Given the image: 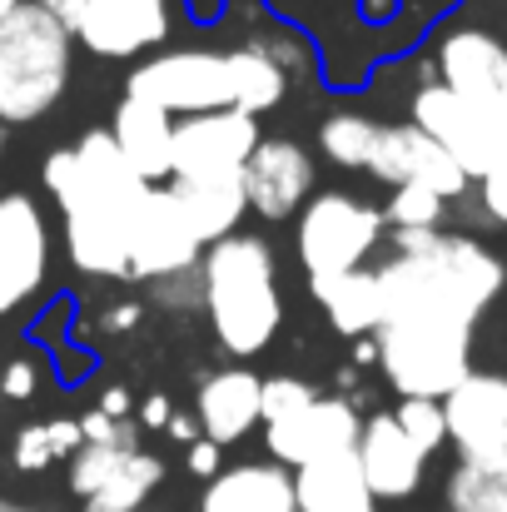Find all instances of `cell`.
Returning a JSON list of instances; mask_svg holds the SVG:
<instances>
[{
    "label": "cell",
    "instance_id": "cell-25",
    "mask_svg": "<svg viewBox=\"0 0 507 512\" xmlns=\"http://www.w3.org/2000/svg\"><path fill=\"white\" fill-rule=\"evenodd\" d=\"M140 453V443H135V428H125L120 438H110V443H80V453L70 458V493L85 503V498H95L130 458Z\"/></svg>",
    "mask_w": 507,
    "mask_h": 512
},
{
    "label": "cell",
    "instance_id": "cell-10",
    "mask_svg": "<svg viewBox=\"0 0 507 512\" xmlns=\"http://www.w3.org/2000/svg\"><path fill=\"white\" fill-rule=\"evenodd\" d=\"M358 433H363L358 403L343 398V393H319L299 413H289L279 423H264V448H269L274 463H284L294 473L304 463H319V458H334V453H353Z\"/></svg>",
    "mask_w": 507,
    "mask_h": 512
},
{
    "label": "cell",
    "instance_id": "cell-4",
    "mask_svg": "<svg viewBox=\"0 0 507 512\" xmlns=\"http://www.w3.org/2000/svg\"><path fill=\"white\" fill-rule=\"evenodd\" d=\"M75 65V35L60 15L25 0L0 20V120L35 125L45 120L65 90Z\"/></svg>",
    "mask_w": 507,
    "mask_h": 512
},
{
    "label": "cell",
    "instance_id": "cell-35",
    "mask_svg": "<svg viewBox=\"0 0 507 512\" xmlns=\"http://www.w3.org/2000/svg\"><path fill=\"white\" fill-rule=\"evenodd\" d=\"M184 468H189L194 478H204V483H209V478L219 473V443H209V438L199 433V438L184 448Z\"/></svg>",
    "mask_w": 507,
    "mask_h": 512
},
{
    "label": "cell",
    "instance_id": "cell-29",
    "mask_svg": "<svg viewBox=\"0 0 507 512\" xmlns=\"http://www.w3.org/2000/svg\"><path fill=\"white\" fill-rule=\"evenodd\" d=\"M314 398H319V388H314V383H304V378H294V373L264 378L259 428H264V423H279V418H289V413H299V408H304V403H314Z\"/></svg>",
    "mask_w": 507,
    "mask_h": 512
},
{
    "label": "cell",
    "instance_id": "cell-28",
    "mask_svg": "<svg viewBox=\"0 0 507 512\" xmlns=\"http://www.w3.org/2000/svg\"><path fill=\"white\" fill-rule=\"evenodd\" d=\"M393 418H398V428L413 438V448L423 458H433L438 448H448V418H443V403L438 398H398Z\"/></svg>",
    "mask_w": 507,
    "mask_h": 512
},
{
    "label": "cell",
    "instance_id": "cell-40",
    "mask_svg": "<svg viewBox=\"0 0 507 512\" xmlns=\"http://www.w3.org/2000/svg\"><path fill=\"white\" fill-rule=\"evenodd\" d=\"M219 5H224V0H194L189 10H194L199 20H214V15H219Z\"/></svg>",
    "mask_w": 507,
    "mask_h": 512
},
{
    "label": "cell",
    "instance_id": "cell-39",
    "mask_svg": "<svg viewBox=\"0 0 507 512\" xmlns=\"http://www.w3.org/2000/svg\"><path fill=\"white\" fill-rule=\"evenodd\" d=\"M165 433H169V438H179V443L189 448V443L199 438V418H184V413H174V418H169V428H165Z\"/></svg>",
    "mask_w": 507,
    "mask_h": 512
},
{
    "label": "cell",
    "instance_id": "cell-19",
    "mask_svg": "<svg viewBox=\"0 0 507 512\" xmlns=\"http://www.w3.org/2000/svg\"><path fill=\"white\" fill-rule=\"evenodd\" d=\"M110 135L120 145V155L135 165L140 179L150 184H169V155H174V115H165L150 100L125 95L110 115Z\"/></svg>",
    "mask_w": 507,
    "mask_h": 512
},
{
    "label": "cell",
    "instance_id": "cell-31",
    "mask_svg": "<svg viewBox=\"0 0 507 512\" xmlns=\"http://www.w3.org/2000/svg\"><path fill=\"white\" fill-rule=\"evenodd\" d=\"M155 304H160V309H174V314L199 309V304H204V279H199V264H194V269H184V274L155 279Z\"/></svg>",
    "mask_w": 507,
    "mask_h": 512
},
{
    "label": "cell",
    "instance_id": "cell-27",
    "mask_svg": "<svg viewBox=\"0 0 507 512\" xmlns=\"http://www.w3.org/2000/svg\"><path fill=\"white\" fill-rule=\"evenodd\" d=\"M443 219H448V199H438L433 189H418V184H398V189H388L383 224H388L393 234L443 229Z\"/></svg>",
    "mask_w": 507,
    "mask_h": 512
},
{
    "label": "cell",
    "instance_id": "cell-5",
    "mask_svg": "<svg viewBox=\"0 0 507 512\" xmlns=\"http://www.w3.org/2000/svg\"><path fill=\"white\" fill-rule=\"evenodd\" d=\"M294 219H299L294 224V254H299L309 289L363 269L388 234L383 209H373V204H363L358 194H343V189H319Z\"/></svg>",
    "mask_w": 507,
    "mask_h": 512
},
{
    "label": "cell",
    "instance_id": "cell-38",
    "mask_svg": "<svg viewBox=\"0 0 507 512\" xmlns=\"http://www.w3.org/2000/svg\"><path fill=\"white\" fill-rule=\"evenodd\" d=\"M135 324H140V304H115L105 314V329H115V334H130Z\"/></svg>",
    "mask_w": 507,
    "mask_h": 512
},
{
    "label": "cell",
    "instance_id": "cell-1",
    "mask_svg": "<svg viewBox=\"0 0 507 512\" xmlns=\"http://www.w3.org/2000/svg\"><path fill=\"white\" fill-rule=\"evenodd\" d=\"M289 85L294 80L264 50L239 40L229 50H204V45L155 50L130 70L125 95L160 105L174 120L209 115V110H244L259 120L264 110H274L289 95Z\"/></svg>",
    "mask_w": 507,
    "mask_h": 512
},
{
    "label": "cell",
    "instance_id": "cell-18",
    "mask_svg": "<svg viewBox=\"0 0 507 512\" xmlns=\"http://www.w3.org/2000/svg\"><path fill=\"white\" fill-rule=\"evenodd\" d=\"M169 194L189 224V234L209 249L229 234H239L244 214H249V194H244V174L229 179H169Z\"/></svg>",
    "mask_w": 507,
    "mask_h": 512
},
{
    "label": "cell",
    "instance_id": "cell-17",
    "mask_svg": "<svg viewBox=\"0 0 507 512\" xmlns=\"http://www.w3.org/2000/svg\"><path fill=\"white\" fill-rule=\"evenodd\" d=\"M199 512H299L294 473L274 458L219 468L199 493Z\"/></svg>",
    "mask_w": 507,
    "mask_h": 512
},
{
    "label": "cell",
    "instance_id": "cell-43",
    "mask_svg": "<svg viewBox=\"0 0 507 512\" xmlns=\"http://www.w3.org/2000/svg\"><path fill=\"white\" fill-rule=\"evenodd\" d=\"M0 150H5V120H0Z\"/></svg>",
    "mask_w": 507,
    "mask_h": 512
},
{
    "label": "cell",
    "instance_id": "cell-8",
    "mask_svg": "<svg viewBox=\"0 0 507 512\" xmlns=\"http://www.w3.org/2000/svg\"><path fill=\"white\" fill-rule=\"evenodd\" d=\"M264 130L244 110H209L174 120V155H169V179H229L244 174L249 155L259 150Z\"/></svg>",
    "mask_w": 507,
    "mask_h": 512
},
{
    "label": "cell",
    "instance_id": "cell-36",
    "mask_svg": "<svg viewBox=\"0 0 507 512\" xmlns=\"http://www.w3.org/2000/svg\"><path fill=\"white\" fill-rule=\"evenodd\" d=\"M169 418H174V403H169V393H150V398L140 403V428H155V433H165Z\"/></svg>",
    "mask_w": 507,
    "mask_h": 512
},
{
    "label": "cell",
    "instance_id": "cell-30",
    "mask_svg": "<svg viewBox=\"0 0 507 512\" xmlns=\"http://www.w3.org/2000/svg\"><path fill=\"white\" fill-rule=\"evenodd\" d=\"M473 194H478V214H483V224L507 229V150L473 179Z\"/></svg>",
    "mask_w": 507,
    "mask_h": 512
},
{
    "label": "cell",
    "instance_id": "cell-20",
    "mask_svg": "<svg viewBox=\"0 0 507 512\" xmlns=\"http://www.w3.org/2000/svg\"><path fill=\"white\" fill-rule=\"evenodd\" d=\"M443 418H448V443L468 448L483 443L507 428V373L473 368L448 398H443Z\"/></svg>",
    "mask_w": 507,
    "mask_h": 512
},
{
    "label": "cell",
    "instance_id": "cell-44",
    "mask_svg": "<svg viewBox=\"0 0 507 512\" xmlns=\"http://www.w3.org/2000/svg\"><path fill=\"white\" fill-rule=\"evenodd\" d=\"M145 512H150V508H145Z\"/></svg>",
    "mask_w": 507,
    "mask_h": 512
},
{
    "label": "cell",
    "instance_id": "cell-12",
    "mask_svg": "<svg viewBox=\"0 0 507 512\" xmlns=\"http://www.w3.org/2000/svg\"><path fill=\"white\" fill-rule=\"evenodd\" d=\"M368 174L388 189L398 184H418V189H433L438 199H468L473 194V179L463 174V165L433 140L423 135L418 125H383L378 135V150L368 160Z\"/></svg>",
    "mask_w": 507,
    "mask_h": 512
},
{
    "label": "cell",
    "instance_id": "cell-34",
    "mask_svg": "<svg viewBox=\"0 0 507 512\" xmlns=\"http://www.w3.org/2000/svg\"><path fill=\"white\" fill-rule=\"evenodd\" d=\"M458 458L463 463H478V468H493V473H507V428L493 433V438H483V443L458 448Z\"/></svg>",
    "mask_w": 507,
    "mask_h": 512
},
{
    "label": "cell",
    "instance_id": "cell-37",
    "mask_svg": "<svg viewBox=\"0 0 507 512\" xmlns=\"http://www.w3.org/2000/svg\"><path fill=\"white\" fill-rule=\"evenodd\" d=\"M130 408H135V398H130L125 388H105V393H100V413H110V418H120V423H125V418H130Z\"/></svg>",
    "mask_w": 507,
    "mask_h": 512
},
{
    "label": "cell",
    "instance_id": "cell-41",
    "mask_svg": "<svg viewBox=\"0 0 507 512\" xmlns=\"http://www.w3.org/2000/svg\"><path fill=\"white\" fill-rule=\"evenodd\" d=\"M20 5H25V0H0V20H5L10 10H20Z\"/></svg>",
    "mask_w": 507,
    "mask_h": 512
},
{
    "label": "cell",
    "instance_id": "cell-16",
    "mask_svg": "<svg viewBox=\"0 0 507 512\" xmlns=\"http://www.w3.org/2000/svg\"><path fill=\"white\" fill-rule=\"evenodd\" d=\"M259 398H264V378L244 363L234 368H219L199 383L194 393V418H199V433L219 448L249 438L259 428Z\"/></svg>",
    "mask_w": 507,
    "mask_h": 512
},
{
    "label": "cell",
    "instance_id": "cell-2",
    "mask_svg": "<svg viewBox=\"0 0 507 512\" xmlns=\"http://www.w3.org/2000/svg\"><path fill=\"white\" fill-rule=\"evenodd\" d=\"M204 279V319L214 343L229 358H254L279 339L284 324V294H279V259L274 244L259 234H229L204 249L199 259Z\"/></svg>",
    "mask_w": 507,
    "mask_h": 512
},
{
    "label": "cell",
    "instance_id": "cell-33",
    "mask_svg": "<svg viewBox=\"0 0 507 512\" xmlns=\"http://www.w3.org/2000/svg\"><path fill=\"white\" fill-rule=\"evenodd\" d=\"M35 388H40V368H35L30 358H10V363L0 368V393H5L10 403L35 398Z\"/></svg>",
    "mask_w": 507,
    "mask_h": 512
},
{
    "label": "cell",
    "instance_id": "cell-13",
    "mask_svg": "<svg viewBox=\"0 0 507 512\" xmlns=\"http://www.w3.org/2000/svg\"><path fill=\"white\" fill-rule=\"evenodd\" d=\"M204 259V244L189 234L169 184H150L145 204L135 209V224H130V279H169V274H184Z\"/></svg>",
    "mask_w": 507,
    "mask_h": 512
},
{
    "label": "cell",
    "instance_id": "cell-42",
    "mask_svg": "<svg viewBox=\"0 0 507 512\" xmlns=\"http://www.w3.org/2000/svg\"><path fill=\"white\" fill-rule=\"evenodd\" d=\"M0 512H35V508H20V503H0Z\"/></svg>",
    "mask_w": 507,
    "mask_h": 512
},
{
    "label": "cell",
    "instance_id": "cell-21",
    "mask_svg": "<svg viewBox=\"0 0 507 512\" xmlns=\"http://www.w3.org/2000/svg\"><path fill=\"white\" fill-rule=\"evenodd\" d=\"M299 512H378V498L358 468V453H334L294 468Z\"/></svg>",
    "mask_w": 507,
    "mask_h": 512
},
{
    "label": "cell",
    "instance_id": "cell-14",
    "mask_svg": "<svg viewBox=\"0 0 507 512\" xmlns=\"http://www.w3.org/2000/svg\"><path fill=\"white\" fill-rule=\"evenodd\" d=\"M314 184H319V165L314 155L299 145V140H259V150L249 155L244 165V194H249V214L269 219V224H284L294 219L309 199H314Z\"/></svg>",
    "mask_w": 507,
    "mask_h": 512
},
{
    "label": "cell",
    "instance_id": "cell-24",
    "mask_svg": "<svg viewBox=\"0 0 507 512\" xmlns=\"http://www.w3.org/2000/svg\"><path fill=\"white\" fill-rule=\"evenodd\" d=\"M165 483V463L155 458V453H135L95 498H85V508L80 512H145V503H150V493Z\"/></svg>",
    "mask_w": 507,
    "mask_h": 512
},
{
    "label": "cell",
    "instance_id": "cell-15",
    "mask_svg": "<svg viewBox=\"0 0 507 512\" xmlns=\"http://www.w3.org/2000/svg\"><path fill=\"white\" fill-rule=\"evenodd\" d=\"M353 453H358V468H363V478H368V488H373L378 503L413 498L418 483H423V468H428V458L413 448V438L398 428L393 413L363 418V433H358V448Z\"/></svg>",
    "mask_w": 507,
    "mask_h": 512
},
{
    "label": "cell",
    "instance_id": "cell-22",
    "mask_svg": "<svg viewBox=\"0 0 507 512\" xmlns=\"http://www.w3.org/2000/svg\"><path fill=\"white\" fill-rule=\"evenodd\" d=\"M319 304H324V314H329V324H334L343 339H373V329L383 324V294H378V274L363 264V269H353V274H338L329 284H319V289H309Z\"/></svg>",
    "mask_w": 507,
    "mask_h": 512
},
{
    "label": "cell",
    "instance_id": "cell-32",
    "mask_svg": "<svg viewBox=\"0 0 507 512\" xmlns=\"http://www.w3.org/2000/svg\"><path fill=\"white\" fill-rule=\"evenodd\" d=\"M10 458H15V468H20V473H45V468L55 463L50 428H45V423H30V428H20V433H15V448H10Z\"/></svg>",
    "mask_w": 507,
    "mask_h": 512
},
{
    "label": "cell",
    "instance_id": "cell-23",
    "mask_svg": "<svg viewBox=\"0 0 507 512\" xmlns=\"http://www.w3.org/2000/svg\"><path fill=\"white\" fill-rule=\"evenodd\" d=\"M378 135H383V125L373 115H363V110H334L319 125V150L338 170H368V160L378 150Z\"/></svg>",
    "mask_w": 507,
    "mask_h": 512
},
{
    "label": "cell",
    "instance_id": "cell-11",
    "mask_svg": "<svg viewBox=\"0 0 507 512\" xmlns=\"http://www.w3.org/2000/svg\"><path fill=\"white\" fill-rule=\"evenodd\" d=\"M433 80L463 100L507 105V40L483 25H448L433 35Z\"/></svg>",
    "mask_w": 507,
    "mask_h": 512
},
{
    "label": "cell",
    "instance_id": "cell-9",
    "mask_svg": "<svg viewBox=\"0 0 507 512\" xmlns=\"http://www.w3.org/2000/svg\"><path fill=\"white\" fill-rule=\"evenodd\" d=\"M174 30V0H85L70 35L100 60H135L160 50Z\"/></svg>",
    "mask_w": 507,
    "mask_h": 512
},
{
    "label": "cell",
    "instance_id": "cell-7",
    "mask_svg": "<svg viewBox=\"0 0 507 512\" xmlns=\"http://www.w3.org/2000/svg\"><path fill=\"white\" fill-rule=\"evenodd\" d=\"M50 219L35 194H0V319L20 314L50 284Z\"/></svg>",
    "mask_w": 507,
    "mask_h": 512
},
{
    "label": "cell",
    "instance_id": "cell-6",
    "mask_svg": "<svg viewBox=\"0 0 507 512\" xmlns=\"http://www.w3.org/2000/svg\"><path fill=\"white\" fill-rule=\"evenodd\" d=\"M408 125H418L423 135H433V140L463 165L468 179H478V174L507 150V105L463 100V95H453V90L438 85V80H423V85L413 90Z\"/></svg>",
    "mask_w": 507,
    "mask_h": 512
},
{
    "label": "cell",
    "instance_id": "cell-3",
    "mask_svg": "<svg viewBox=\"0 0 507 512\" xmlns=\"http://www.w3.org/2000/svg\"><path fill=\"white\" fill-rule=\"evenodd\" d=\"M478 324L443 309H388L373 329L378 368L398 398H448L473 373Z\"/></svg>",
    "mask_w": 507,
    "mask_h": 512
},
{
    "label": "cell",
    "instance_id": "cell-26",
    "mask_svg": "<svg viewBox=\"0 0 507 512\" xmlns=\"http://www.w3.org/2000/svg\"><path fill=\"white\" fill-rule=\"evenodd\" d=\"M443 503L448 512H507V473L458 458V468L443 483Z\"/></svg>",
    "mask_w": 507,
    "mask_h": 512
}]
</instances>
